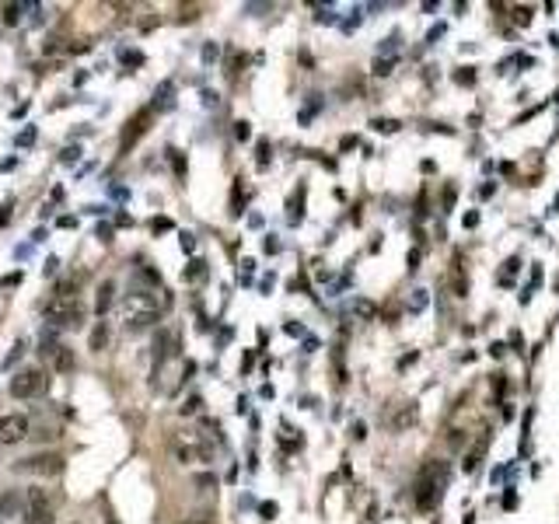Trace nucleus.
Returning <instances> with one entry per match:
<instances>
[{"mask_svg": "<svg viewBox=\"0 0 559 524\" xmlns=\"http://www.w3.org/2000/svg\"><path fill=\"white\" fill-rule=\"evenodd\" d=\"M158 318H161V311H158V301H154L151 294L137 291V294H130V298L123 301V325H126V332H144V329H151Z\"/></svg>", "mask_w": 559, "mask_h": 524, "instance_id": "f257e3e1", "label": "nucleus"}, {"mask_svg": "<svg viewBox=\"0 0 559 524\" xmlns=\"http://www.w3.org/2000/svg\"><path fill=\"white\" fill-rule=\"evenodd\" d=\"M84 318H88V308L77 294H56L46 305V322H53L56 329H70V325L77 329V325H84Z\"/></svg>", "mask_w": 559, "mask_h": 524, "instance_id": "f03ea898", "label": "nucleus"}, {"mask_svg": "<svg viewBox=\"0 0 559 524\" xmlns=\"http://www.w3.org/2000/svg\"><path fill=\"white\" fill-rule=\"evenodd\" d=\"M56 517V496L49 489H29L25 496V524H53Z\"/></svg>", "mask_w": 559, "mask_h": 524, "instance_id": "7ed1b4c3", "label": "nucleus"}, {"mask_svg": "<svg viewBox=\"0 0 559 524\" xmlns=\"http://www.w3.org/2000/svg\"><path fill=\"white\" fill-rule=\"evenodd\" d=\"M171 454L178 461H210L213 447L203 440V433H175L171 437Z\"/></svg>", "mask_w": 559, "mask_h": 524, "instance_id": "20e7f679", "label": "nucleus"}, {"mask_svg": "<svg viewBox=\"0 0 559 524\" xmlns=\"http://www.w3.org/2000/svg\"><path fill=\"white\" fill-rule=\"evenodd\" d=\"M154 126V109H140V112H133L130 116V123L123 126V137H119V151L123 154H130V147H137L144 137H147V130Z\"/></svg>", "mask_w": 559, "mask_h": 524, "instance_id": "39448f33", "label": "nucleus"}, {"mask_svg": "<svg viewBox=\"0 0 559 524\" xmlns=\"http://www.w3.org/2000/svg\"><path fill=\"white\" fill-rule=\"evenodd\" d=\"M46 388H49V378H46V371H39V367L18 371L15 381H11V395H15V399H36V395H43Z\"/></svg>", "mask_w": 559, "mask_h": 524, "instance_id": "423d86ee", "label": "nucleus"}, {"mask_svg": "<svg viewBox=\"0 0 559 524\" xmlns=\"http://www.w3.org/2000/svg\"><path fill=\"white\" fill-rule=\"evenodd\" d=\"M25 437H32V419L25 413H8L0 419V447H11Z\"/></svg>", "mask_w": 559, "mask_h": 524, "instance_id": "0eeeda50", "label": "nucleus"}, {"mask_svg": "<svg viewBox=\"0 0 559 524\" xmlns=\"http://www.w3.org/2000/svg\"><path fill=\"white\" fill-rule=\"evenodd\" d=\"M441 468L437 465H427L423 468V475H420V482H416V503L420 507H434L437 503V496H441Z\"/></svg>", "mask_w": 559, "mask_h": 524, "instance_id": "6e6552de", "label": "nucleus"}, {"mask_svg": "<svg viewBox=\"0 0 559 524\" xmlns=\"http://www.w3.org/2000/svg\"><path fill=\"white\" fill-rule=\"evenodd\" d=\"M18 472H29V475H60L63 472V458L60 454H32L18 465Z\"/></svg>", "mask_w": 559, "mask_h": 524, "instance_id": "1a4fd4ad", "label": "nucleus"}, {"mask_svg": "<svg viewBox=\"0 0 559 524\" xmlns=\"http://www.w3.org/2000/svg\"><path fill=\"white\" fill-rule=\"evenodd\" d=\"M154 350H158V360H171V357H178V350H182L178 332H175V329H161V332H158V339H154Z\"/></svg>", "mask_w": 559, "mask_h": 524, "instance_id": "9d476101", "label": "nucleus"}, {"mask_svg": "<svg viewBox=\"0 0 559 524\" xmlns=\"http://www.w3.org/2000/svg\"><path fill=\"white\" fill-rule=\"evenodd\" d=\"M112 294H116V284H112V280H105V284L98 287V298H95V308H98V315H105V311L112 308Z\"/></svg>", "mask_w": 559, "mask_h": 524, "instance_id": "9b49d317", "label": "nucleus"}, {"mask_svg": "<svg viewBox=\"0 0 559 524\" xmlns=\"http://www.w3.org/2000/svg\"><path fill=\"white\" fill-rule=\"evenodd\" d=\"M53 367H56L60 374L74 371V350H70V346H56V353H53Z\"/></svg>", "mask_w": 559, "mask_h": 524, "instance_id": "f8f14e48", "label": "nucleus"}, {"mask_svg": "<svg viewBox=\"0 0 559 524\" xmlns=\"http://www.w3.org/2000/svg\"><path fill=\"white\" fill-rule=\"evenodd\" d=\"M203 277H206V262H203V259H196L192 266H189V273H185V280H192V284H196V280H203Z\"/></svg>", "mask_w": 559, "mask_h": 524, "instance_id": "ddd939ff", "label": "nucleus"}, {"mask_svg": "<svg viewBox=\"0 0 559 524\" xmlns=\"http://www.w3.org/2000/svg\"><path fill=\"white\" fill-rule=\"evenodd\" d=\"M105 339H109V332H105V325H98V329L91 332V350H102V346H105Z\"/></svg>", "mask_w": 559, "mask_h": 524, "instance_id": "4468645a", "label": "nucleus"}, {"mask_svg": "<svg viewBox=\"0 0 559 524\" xmlns=\"http://www.w3.org/2000/svg\"><path fill=\"white\" fill-rule=\"evenodd\" d=\"M371 126H374V130H381V133H395V130H399V123H395V119H374Z\"/></svg>", "mask_w": 559, "mask_h": 524, "instance_id": "2eb2a0df", "label": "nucleus"}, {"mask_svg": "<svg viewBox=\"0 0 559 524\" xmlns=\"http://www.w3.org/2000/svg\"><path fill=\"white\" fill-rule=\"evenodd\" d=\"M234 137H238V140H248V137H252L248 123H234Z\"/></svg>", "mask_w": 559, "mask_h": 524, "instance_id": "dca6fc26", "label": "nucleus"}, {"mask_svg": "<svg viewBox=\"0 0 559 524\" xmlns=\"http://www.w3.org/2000/svg\"><path fill=\"white\" fill-rule=\"evenodd\" d=\"M4 11H8V15H4V22H8V25H15V22H18V8H15V4H8Z\"/></svg>", "mask_w": 559, "mask_h": 524, "instance_id": "f3484780", "label": "nucleus"}, {"mask_svg": "<svg viewBox=\"0 0 559 524\" xmlns=\"http://www.w3.org/2000/svg\"><path fill=\"white\" fill-rule=\"evenodd\" d=\"M266 161H269V144L262 140V144H259V164H266Z\"/></svg>", "mask_w": 559, "mask_h": 524, "instance_id": "a211bd4d", "label": "nucleus"}, {"mask_svg": "<svg viewBox=\"0 0 559 524\" xmlns=\"http://www.w3.org/2000/svg\"><path fill=\"white\" fill-rule=\"evenodd\" d=\"M199 406H203V399H189V402H185V406H182V413H196V409H199Z\"/></svg>", "mask_w": 559, "mask_h": 524, "instance_id": "6ab92c4d", "label": "nucleus"}, {"mask_svg": "<svg viewBox=\"0 0 559 524\" xmlns=\"http://www.w3.org/2000/svg\"><path fill=\"white\" fill-rule=\"evenodd\" d=\"M151 227H154V231H168V227H171V220H168V217H161V220H154Z\"/></svg>", "mask_w": 559, "mask_h": 524, "instance_id": "aec40b11", "label": "nucleus"}, {"mask_svg": "<svg viewBox=\"0 0 559 524\" xmlns=\"http://www.w3.org/2000/svg\"><path fill=\"white\" fill-rule=\"evenodd\" d=\"M8 217H11V203H8V206H0V227L8 224Z\"/></svg>", "mask_w": 559, "mask_h": 524, "instance_id": "412c9836", "label": "nucleus"}, {"mask_svg": "<svg viewBox=\"0 0 559 524\" xmlns=\"http://www.w3.org/2000/svg\"><path fill=\"white\" fill-rule=\"evenodd\" d=\"M15 284H22V273H11V277H4V287H15Z\"/></svg>", "mask_w": 559, "mask_h": 524, "instance_id": "4be33fe9", "label": "nucleus"}, {"mask_svg": "<svg viewBox=\"0 0 559 524\" xmlns=\"http://www.w3.org/2000/svg\"><path fill=\"white\" fill-rule=\"evenodd\" d=\"M105 524H119V521H116V517H112V514H109V517H105Z\"/></svg>", "mask_w": 559, "mask_h": 524, "instance_id": "5701e85b", "label": "nucleus"}, {"mask_svg": "<svg viewBox=\"0 0 559 524\" xmlns=\"http://www.w3.org/2000/svg\"><path fill=\"white\" fill-rule=\"evenodd\" d=\"M185 524H210V521H185Z\"/></svg>", "mask_w": 559, "mask_h": 524, "instance_id": "b1692460", "label": "nucleus"}, {"mask_svg": "<svg viewBox=\"0 0 559 524\" xmlns=\"http://www.w3.org/2000/svg\"><path fill=\"white\" fill-rule=\"evenodd\" d=\"M74 524H77V521H74Z\"/></svg>", "mask_w": 559, "mask_h": 524, "instance_id": "393cba45", "label": "nucleus"}]
</instances>
